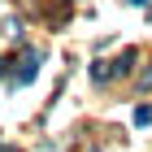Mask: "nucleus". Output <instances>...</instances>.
Masks as SVG:
<instances>
[{
	"instance_id": "obj_1",
	"label": "nucleus",
	"mask_w": 152,
	"mask_h": 152,
	"mask_svg": "<svg viewBox=\"0 0 152 152\" xmlns=\"http://www.w3.org/2000/svg\"><path fill=\"white\" fill-rule=\"evenodd\" d=\"M35 74H39V52H31V57H26V65L13 74V83H18V87H26V83L35 78Z\"/></svg>"
},
{
	"instance_id": "obj_2",
	"label": "nucleus",
	"mask_w": 152,
	"mask_h": 152,
	"mask_svg": "<svg viewBox=\"0 0 152 152\" xmlns=\"http://www.w3.org/2000/svg\"><path fill=\"white\" fill-rule=\"evenodd\" d=\"M135 122H139V126H148V122H152V104H139V109H135Z\"/></svg>"
},
{
	"instance_id": "obj_3",
	"label": "nucleus",
	"mask_w": 152,
	"mask_h": 152,
	"mask_svg": "<svg viewBox=\"0 0 152 152\" xmlns=\"http://www.w3.org/2000/svg\"><path fill=\"white\" fill-rule=\"evenodd\" d=\"M130 4H148V0H130Z\"/></svg>"
}]
</instances>
